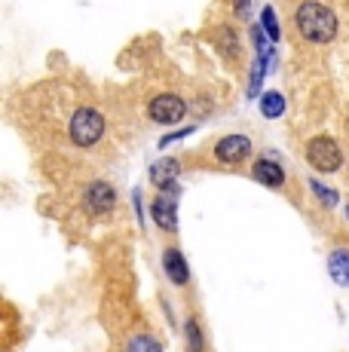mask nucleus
Masks as SVG:
<instances>
[{"label":"nucleus","instance_id":"nucleus-8","mask_svg":"<svg viewBox=\"0 0 349 352\" xmlns=\"http://www.w3.org/2000/svg\"><path fill=\"white\" fill-rule=\"evenodd\" d=\"M174 196L178 193H159L157 199L150 202V214H153V221H157V227H163V230L178 227V218H174Z\"/></svg>","mask_w":349,"mask_h":352},{"label":"nucleus","instance_id":"nucleus-13","mask_svg":"<svg viewBox=\"0 0 349 352\" xmlns=\"http://www.w3.org/2000/svg\"><path fill=\"white\" fill-rule=\"evenodd\" d=\"M126 352H163V346H159L157 337L150 334H135L129 340V346H126Z\"/></svg>","mask_w":349,"mask_h":352},{"label":"nucleus","instance_id":"nucleus-15","mask_svg":"<svg viewBox=\"0 0 349 352\" xmlns=\"http://www.w3.org/2000/svg\"><path fill=\"white\" fill-rule=\"evenodd\" d=\"M239 40H236V34H233L230 28H221V34H218V50L224 52L227 58H236L239 56Z\"/></svg>","mask_w":349,"mask_h":352},{"label":"nucleus","instance_id":"nucleus-19","mask_svg":"<svg viewBox=\"0 0 349 352\" xmlns=\"http://www.w3.org/2000/svg\"><path fill=\"white\" fill-rule=\"evenodd\" d=\"M346 212H349V208H346Z\"/></svg>","mask_w":349,"mask_h":352},{"label":"nucleus","instance_id":"nucleus-5","mask_svg":"<svg viewBox=\"0 0 349 352\" xmlns=\"http://www.w3.org/2000/svg\"><path fill=\"white\" fill-rule=\"evenodd\" d=\"M83 206H86V212L89 214H107V212H113V206H117V193H113L111 184L95 181V184L86 187Z\"/></svg>","mask_w":349,"mask_h":352},{"label":"nucleus","instance_id":"nucleus-6","mask_svg":"<svg viewBox=\"0 0 349 352\" xmlns=\"http://www.w3.org/2000/svg\"><path fill=\"white\" fill-rule=\"evenodd\" d=\"M251 153V138L248 135H224V138L214 144V157L221 162H245V157Z\"/></svg>","mask_w":349,"mask_h":352},{"label":"nucleus","instance_id":"nucleus-14","mask_svg":"<svg viewBox=\"0 0 349 352\" xmlns=\"http://www.w3.org/2000/svg\"><path fill=\"white\" fill-rule=\"evenodd\" d=\"M260 111L270 120H276V117H282V111H285V98H282L279 92H267V96L260 98Z\"/></svg>","mask_w":349,"mask_h":352},{"label":"nucleus","instance_id":"nucleus-9","mask_svg":"<svg viewBox=\"0 0 349 352\" xmlns=\"http://www.w3.org/2000/svg\"><path fill=\"white\" fill-rule=\"evenodd\" d=\"M163 270L174 285H187L190 282V270H187V261L178 248H166L163 252Z\"/></svg>","mask_w":349,"mask_h":352},{"label":"nucleus","instance_id":"nucleus-12","mask_svg":"<svg viewBox=\"0 0 349 352\" xmlns=\"http://www.w3.org/2000/svg\"><path fill=\"white\" fill-rule=\"evenodd\" d=\"M184 337H187V352H203L205 340H203V328L196 324V319H187V324H184Z\"/></svg>","mask_w":349,"mask_h":352},{"label":"nucleus","instance_id":"nucleus-3","mask_svg":"<svg viewBox=\"0 0 349 352\" xmlns=\"http://www.w3.org/2000/svg\"><path fill=\"white\" fill-rule=\"evenodd\" d=\"M306 162H310L315 172L331 175L344 166V151H340V144L334 138L322 135V138H313L310 144H306Z\"/></svg>","mask_w":349,"mask_h":352},{"label":"nucleus","instance_id":"nucleus-16","mask_svg":"<svg viewBox=\"0 0 349 352\" xmlns=\"http://www.w3.org/2000/svg\"><path fill=\"white\" fill-rule=\"evenodd\" d=\"M310 187L315 190V196H319L325 206H337V193H331V187H325V184H319V181H310Z\"/></svg>","mask_w":349,"mask_h":352},{"label":"nucleus","instance_id":"nucleus-17","mask_svg":"<svg viewBox=\"0 0 349 352\" xmlns=\"http://www.w3.org/2000/svg\"><path fill=\"white\" fill-rule=\"evenodd\" d=\"M260 19H264V31L270 34V40H279V25H276V16H273L270 6H267V10L260 12Z\"/></svg>","mask_w":349,"mask_h":352},{"label":"nucleus","instance_id":"nucleus-11","mask_svg":"<svg viewBox=\"0 0 349 352\" xmlns=\"http://www.w3.org/2000/svg\"><path fill=\"white\" fill-rule=\"evenodd\" d=\"M178 172H181V166L174 160H159L157 166L150 168V181L159 187V190H163V187L174 184V175H178Z\"/></svg>","mask_w":349,"mask_h":352},{"label":"nucleus","instance_id":"nucleus-4","mask_svg":"<svg viewBox=\"0 0 349 352\" xmlns=\"http://www.w3.org/2000/svg\"><path fill=\"white\" fill-rule=\"evenodd\" d=\"M147 113H150L153 123H181V117L187 113V104L181 96H172V92H166V96H157L150 101V107H147Z\"/></svg>","mask_w":349,"mask_h":352},{"label":"nucleus","instance_id":"nucleus-18","mask_svg":"<svg viewBox=\"0 0 349 352\" xmlns=\"http://www.w3.org/2000/svg\"><path fill=\"white\" fill-rule=\"evenodd\" d=\"M248 10H251V0H236V16L248 19Z\"/></svg>","mask_w":349,"mask_h":352},{"label":"nucleus","instance_id":"nucleus-10","mask_svg":"<svg viewBox=\"0 0 349 352\" xmlns=\"http://www.w3.org/2000/svg\"><path fill=\"white\" fill-rule=\"evenodd\" d=\"M328 273H331V279L337 285L349 288V248H334L328 254Z\"/></svg>","mask_w":349,"mask_h":352},{"label":"nucleus","instance_id":"nucleus-1","mask_svg":"<svg viewBox=\"0 0 349 352\" xmlns=\"http://www.w3.org/2000/svg\"><path fill=\"white\" fill-rule=\"evenodd\" d=\"M297 31L306 43H331L337 37V16L319 0H306L297 10Z\"/></svg>","mask_w":349,"mask_h":352},{"label":"nucleus","instance_id":"nucleus-2","mask_svg":"<svg viewBox=\"0 0 349 352\" xmlns=\"http://www.w3.org/2000/svg\"><path fill=\"white\" fill-rule=\"evenodd\" d=\"M104 135V117L95 107H80V111L71 113L68 123V138L77 147H95Z\"/></svg>","mask_w":349,"mask_h":352},{"label":"nucleus","instance_id":"nucleus-7","mask_svg":"<svg viewBox=\"0 0 349 352\" xmlns=\"http://www.w3.org/2000/svg\"><path fill=\"white\" fill-rule=\"evenodd\" d=\"M251 175H254V181H260V184L270 187V190L285 187V172H282V166L276 160H258L251 166Z\"/></svg>","mask_w":349,"mask_h":352}]
</instances>
